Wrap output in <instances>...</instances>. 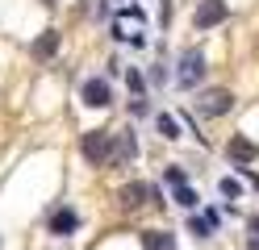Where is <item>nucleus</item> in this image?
<instances>
[{"label": "nucleus", "instance_id": "obj_15", "mask_svg": "<svg viewBox=\"0 0 259 250\" xmlns=\"http://www.w3.org/2000/svg\"><path fill=\"white\" fill-rule=\"evenodd\" d=\"M125 83L134 88V96H142V88H147V79H142L138 71H125Z\"/></svg>", "mask_w": 259, "mask_h": 250}, {"label": "nucleus", "instance_id": "obj_9", "mask_svg": "<svg viewBox=\"0 0 259 250\" xmlns=\"http://www.w3.org/2000/svg\"><path fill=\"white\" fill-rule=\"evenodd\" d=\"M142 250H176V238L163 229H147L142 233Z\"/></svg>", "mask_w": 259, "mask_h": 250}, {"label": "nucleus", "instance_id": "obj_18", "mask_svg": "<svg viewBox=\"0 0 259 250\" xmlns=\"http://www.w3.org/2000/svg\"><path fill=\"white\" fill-rule=\"evenodd\" d=\"M251 250H259V238H251Z\"/></svg>", "mask_w": 259, "mask_h": 250}, {"label": "nucleus", "instance_id": "obj_3", "mask_svg": "<svg viewBox=\"0 0 259 250\" xmlns=\"http://www.w3.org/2000/svg\"><path fill=\"white\" fill-rule=\"evenodd\" d=\"M176 79H180V88H197V83L205 79V55L201 50H188V55L180 59V75Z\"/></svg>", "mask_w": 259, "mask_h": 250}, {"label": "nucleus", "instance_id": "obj_11", "mask_svg": "<svg viewBox=\"0 0 259 250\" xmlns=\"http://www.w3.org/2000/svg\"><path fill=\"white\" fill-rule=\"evenodd\" d=\"M55 50H59V33H55V29H46L42 38L34 42V59H51Z\"/></svg>", "mask_w": 259, "mask_h": 250}, {"label": "nucleus", "instance_id": "obj_6", "mask_svg": "<svg viewBox=\"0 0 259 250\" xmlns=\"http://www.w3.org/2000/svg\"><path fill=\"white\" fill-rule=\"evenodd\" d=\"M226 155H230V163H238V167H247V163H255L259 159V146L251 142V138H230V146H226Z\"/></svg>", "mask_w": 259, "mask_h": 250}, {"label": "nucleus", "instance_id": "obj_4", "mask_svg": "<svg viewBox=\"0 0 259 250\" xmlns=\"http://www.w3.org/2000/svg\"><path fill=\"white\" fill-rule=\"evenodd\" d=\"M159 205V192H155V183H125L121 188V209H138V205Z\"/></svg>", "mask_w": 259, "mask_h": 250}, {"label": "nucleus", "instance_id": "obj_14", "mask_svg": "<svg viewBox=\"0 0 259 250\" xmlns=\"http://www.w3.org/2000/svg\"><path fill=\"white\" fill-rule=\"evenodd\" d=\"M192 233H197V238H209V229H213V225H209L205 221V217H192V225H188Z\"/></svg>", "mask_w": 259, "mask_h": 250}, {"label": "nucleus", "instance_id": "obj_1", "mask_svg": "<svg viewBox=\"0 0 259 250\" xmlns=\"http://www.w3.org/2000/svg\"><path fill=\"white\" fill-rule=\"evenodd\" d=\"M79 150H84V159H88L92 167H105V163L113 159V138H109L105 129H88L84 142H79Z\"/></svg>", "mask_w": 259, "mask_h": 250}, {"label": "nucleus", "instance_id": "obj_5", "mask_svg": "<svg viewBox=\"0 0 259 250\" xmlns=\"http://www.w3.org/2000/svg\"><path fill=\"white\" fill-rule=\"evenodd\" d=\"M230 105H234V96L226 92V88H213V92H205V96H201V105H197V109H201L205 117H222V113H230Z\"/></svg>", "mask_w": 259, "mask_h": 250}, {"label": "nucleus", "instance_id": "obj_16", "mask_svg": "<svg viewBox=\"0 0 259 250\" xmlns=\"http://www.w3.org/2000/svg\"><path fill=\"white\" fill-rule=\"evenodd\" d=\"M167 183H171V188H180V183H184V171H180V167H167Z\"/></svg>", "mask_w": 259, "mask_h": 250}, {"label": "nucleus", "instance_id": "obj_8", "mask_svg": "<svg viewBox=\"0 0 259 250\" xmlns=\"http://www.w3.org/2000/svg\"><path fill=\"white\" fill-rule=\"evenodd\" d=\"M75 229H79L75 209H59V213L51 217V233H59V238H67V233H75Z\"/></svg>", "mask_w": 259, "mask_h": 250}, {"label": "nucleus", "instance_id": "obj_17", "mask_svg": "<svg viewBox=\"0 0 259 250\" xmlns=\"http://www.w3.org/2000/svg\"><path fill=\"white\" fill-rule=\"evenodd\" d=\"M251 229H255V238H259V217H251Z\"/></svg>", "mask_w": 259, "mask_h": 250}, {"label": "nucleus", "instance_id": "obj_13", "mask_svg": "<svg viewBox=\"0 0 259 250\" xmlns=\"http://www.w3.org/2000/svg\"><path fill=\"white\" fill-rule=\"evenodd\" d=\"M176 205L180 209H197V192H192L188 183H180V188H176Z\"/></svg>", "mask_w": 259, "mask_h": 250}, {"label": "nucleus", "instance_id": "obj_10", "mask_svg": "<svg viewBox=\"0 0 259 250\" xmlns=\"http://www.w3.org/2000/svg\"><path fill=\"white\" fill-rule=\"evenodd\" d=\"M121 17H125V21H142V9H125ZM113 38H130L134 46H142V42H147V38H142V33H125V29H121V21L113 25Z\"/></svg>", "mask_w": 259, "mask_h": 250}, {"label": "nucleus", "instance_id": "obj_12", "mask_svg": "<svg viewBox=\"0 0 259 250\" xmlns=\"http://www.w3.org/2000/svg\"><path fill=\"white\" fill-rule=\"evenodd\" d=\"M155 125H159V133H163L167 142H176V138H180V121H176L171 113H159V121H155Z\"/></svg>", "mask_w": 259, "mask_h": 250}, {"label": "nucleus", "instance_id": "obj_2", "mask_svg": "<svg viewBox=\"0 0 259 250\" xmlns=\"http://www.w3.org/2000/svg\"><path fill=\"white\" fill-rule=\"evenodd\" d=\"M226 13H230V9H226V0H201L197 13H192V25H197V29H213V25L226 21Z\"/></svg>", "mask_w": 259, "mask_h": 250}, {"label": "nucleus", "instance_id": "obj_7", "mask_svg": "<svg viewBox=\"0 0 259 250\" xmlns=\"http://www.w3.org/2000/svg\"><path fill=\"white\" fill-rule=\"evenodd\" d=\"M79 96H84V105H88V109H105L109 100H113V88H109L105 79H88Z\"/></svg>", "mask_w": 259, "mask_h": 250}]
</instances>
